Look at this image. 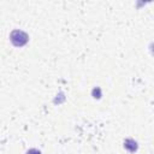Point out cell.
Masks as SVG:
<instances>
[{"label":"cell","mask_w":154,"mask_h":154,"mask_svg":"<svg viewBox=\"0 0 154 154\" xmlns=\"http://www.w3.org/2000/svg\"><path fill=\"white\" fill-rule=\"evenodd\" d=\"M11 41L14 46H23L28 41V35L22 30H14L11 34Z\"/></svg>","instance_id":"6da1fadb"},{"label":"cell","mask_w":154,"mask_h":154,"mask_svg":"<svg viewBox=\"0 0 154 154\" xmlns=\"http://www.w3.org/2000/svg\"><path fill=\"white\" fill-rule=\"evenodd\" d=\"M28 154H41V152L37 150V149H30V150L28 152Z\"/></svg>","instance_id":"7a4b0ae2"}]
</instances>
